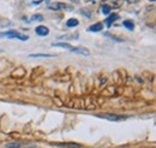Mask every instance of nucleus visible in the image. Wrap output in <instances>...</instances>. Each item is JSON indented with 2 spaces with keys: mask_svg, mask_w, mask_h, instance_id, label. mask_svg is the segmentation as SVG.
Here are the masks:
<instances>
[{
  "mask_svg": "<svg viewBox=\"0 0 156 148\" xmlns=\"http://www.w3.org/2000/svg\"><path fill=\"white\" fill-rule=\"evenodd\" d=\"M0 38H7V39H18L21 41H27L29 38L24 34H21L19 31L16 30H10V31H5V33H0Z\"/></svg>",
  "mask_w": 156,
  "mask_h": 148,
  "instance_id": "obj_1",
  "label": "nucleus"
},
{
  "mask_svg": "<svg viewBox=\"0 0 156 148\" xmlns=\"http://www.w3.org/2000/svg\"><path fill=\"white\" fill-rule=\"evenodd\" d=\"M96 117H98V118H103V119H107V120H112V122H119V120H123V119L129 118L127 116H119V115H114V113L96 115Z\"/></svg>",
  "mask_w": 156,
  "mask_h": 148,
  "instance_id": "obj_2",
  "label": "nucleus"
},
{
  "mask_svg": "<svg viewBox=\"0 0 156 148\" xmlns=\"http://www.w3.org/2000/svg\"><path fill=\"white\" fill-rule=\"evenodd\" d=\"M49 10H54V11H59V10H65V11H72L73 6L67 5L65 3H54V4H49L48 5Z\"/></svg>",
  "mask_w": 156,
  "mask_h": 148,
  "instance_id": "obj_3",
  "label": "nucleus"
},
{
  "mask_svg": "<svg viewBox=\"0 0 156 148\" xmlns=\"http://www.w3.org/2000/svg\"><path fill=\"white\" fill-rule=\"evenodd\" d=\"M50 144L57 147H66V148H81V144L75 142H52Z\"/></svg>",
  "mask_w": 156,
  "mask_h": 148,
  "instance_id": "obj_4",
  "label": "nucleus"
},
{
  "mask_svg": "<svg viewBox=\"0 0 156 148\" xmlns=\"http://www.w3.org/2000/svg\"><path fill=\"white\" fill-rule=\"evenodd\" d=\"M70 52L76 53V54H82V55H89L90 54V51L85 47H72L70 49Z\"/></svg>",
  "mask_w": 156,
  "mask_h": 148,
  "instance_id": "obj_5",
  "label": "nucleus"
},
{
  "mask_svg": "<svg viewBox=\"0 0 156 148\" xmlns=\"http://www.w3.org/2000/svg\"><path fill=\"white\" fill-rule=\"evenodd\" d=\"M35 33H36L39 36H47V35L49 34V29H48L47 27H45V25H39V27H36Z\"/></svg>",
  "mask_w": 156,
  "mask_h": 148,
  "instance_id": "obj_6",
  "label": "nucleus"
},
{
  "mask_svg": "<svg viewBox=\"0 0 156 148\" xmlns=\"http://www.w3.org/2000/svg\"><path fill=\"white\" fill-rule=\"evenodd\" d=\"M118 20H119V16H118V15H114V13H113V15H111L109 17H107V18H106L105 23H106V24H107V27L109 28V27H111V25H112V24H113V23H114L115 21H118Z\"/></svg>",
  "mask_w": 156,
  "mask_h": 148,
  "instance_id": "obj_7",
  "label": "nucleus"
},
{
  "mask_svg": "<svg viewBox=\"0 0 156 148\" xmlns=\"http://www.w3.org/2000/svg\"><path fill=\"white\" fill-rule=\"evenodd\" d=\"M102 29H103V24L102 23H95V24H93L91 27L88 28V31L98 33V31H102Z\"/></svg>",
  "mask_w": 156,
  "mask_h": 148,
  "instance_id": "obj_8",
  "label": "nucleus"
},
{
  "mask_svg": "<svg viewBox=\"0 0 156 148\" xmlns=\"http://www.w3.org/2000/svg\"><path fill=\"white\" fill-rule=\"evenodd\" d=\"M78 24H79V21L77 18H70V20H67V22H66V27H68V28L78 27Z\"/></svg>",
  "mask_w": 156,
  "mask_h": 148,
  "instance_id": "obj_9",
  "label": "nucleus"
},
{
  "mask_svg": "<svg viewBox=\"0 0 156 148\" xmlns=\"http://www.w3.org/2000/svg\"><path fill=\"white\" fill-rule=\"evenodd\" d=\"M52 47H60L64 49H68L70 51L72 48V46L70 44H65V42H57V44H52Z\"/></svg>",
  "mask_w": 156,
  "mask_h": 148,
  "instance_id": "obj_10",
  "label": "nucleus"
},
{
  "mask_svg": "<svg viewBox=\"0 0 156 148\" xmlns=\"http://www.w3.org/2000/svg\"><path fill=\"white\" fill-rule=\"evenodd\" d=\"M123 25H124L127 30H133V29H134V23H133L132 21H130V20L124 21V22H123Z\"/></svg>",
  "mask_w": 156,
  "mask_h": 148,
  "instance_id": "obj_11",
  "label": "nucleus"
},
{
  "mask_svg": "<svg viewBox=\"0 0 156 148\" xmlns=\"http://www.w3.org/2000/svg\"><path fill=\"white\" fill-rule=\"evenodd\" d=\"M54 54H30V58H53Z\"/></svg>",
  "mask_w": 156,
  "mask_h": 148,
  "instance_id": "obj_12",
  "label": "nucleus"
},
{
  "mask_svg": "<svg viewBox=\"0 0 156 148\" xmlns=\"http://www.w3.org/2000/svg\"><path fill=\"white\" fill-rule=\"evenodd\" d=\"M101 10H102V13H103V15H109L111 11H112V9H111L109 5H102Z\"/></svg>",
  "mask_w": 156,
  "mask_h": 148,
  "instance_id": "obj_13",
  "label": "nucleus"
},
{
  "mask_svg": "<svg viewBox=\"0 0 156 148\" xmlns=\"http://www.w3.org/2000/svg\"><path fill=\"white\" fill-rule=\"evenodd\" d=\"M30 21H37V22H41V21H43V16L42 15H32L31 16V18H30Z\"/></svg>",
  "mask_w": 156,
  "mask_h": 148,
  "instance_id": "obj_14",
  "label": "nucleus"
},
{
  "mask_svg": "<svg viewBox=\"0 0 156 148\" xmlns=\"http://www.w3.org/2000/svg\"><path fill=\"white\" fill-rule=\"evenodd\" d=\"M59 39H71V40H76V39H78V33H75V35H64V36H60Z\"/></svg>",
  "mask_w": 156,
  "mask_h": 148,
  "instance_id": "obj_15",
  "label": "nucleus"
},
{
  "mask_svg": "<svg viewBox=\"0 0 156 148\" xmlns=\"http://www.w3.org/2000/svg\"><path fill=\"white\" fill-rule=\"evenodd\" d=\"M111 1H112V7L118 9V7H120L121 4H123L124 0H111ZM112 7H111V9H112Z\"/></svg>",
  "mask_w": 156,
  "mask_h": 148,
  "instance_id": "obj_16",
  "label": "nucleus"
},
{
  "mask_svg": "<svg viewBox=\"0 0 156 148\" xmlns=\"http://www.w3.org/2000/svg\"><path fill=\"white\" fill-rule=\"evenodd\" d=\"M23 144L22 143H18V142H14V143H7L6 144V147L7 148H19V147H22Z\"/></svg>",
  "mask_w": 156,
  "mask_h": 148,
  "instance_id": "obj_17",
  "label": "nucleus"
},
{
  "mask_svg": "<svg viewBox=\"0 0 156 148\" xmlns=\"http://www.w3.org/2000/svg\"><path fill=\"white\" fill-rule=\"evenodd\" d=\"M81 13H83L85 17H88V18H90V17H91V16H90V15H91V11L86 10V9H82V10H81Z\"/></svg>",
  "mask_w": 156,
  "mask_h": 148,
  "instance_id": "obj_18",
  "label": "nucleus"
},
{
  "mask_svg": "<svg viewBox=\"0 0 156 148\" xmlns=\"http://www.w3.org/2000/svg\"><path fill=\"white\" fill-rule=\"evenodd\" d=\"M43 1H47V0H37V1H34V3H32V5H39V4L43 3Z\"/></svg>",
  "mask_w": 156,
  "mask_h": 148,
  "instance_id": "obj_19",
  "label": "nucleus"
},
{
  "mask_svg": "<svg viewBox=\"0 0 156 148\" xmlns=\"http://www.w3.org/2000/svg\"><path fill=\"white\" fill-rule=\"evenodd\" d=\"M71 3H73V4H78L79 3V0H70Z\"/></svg>",
  "mask_w": 156,
  "mask_h": 148,
  "instance_id": "obj_20",
  "label": "nucleus"
},
{
  "mask_svg": "<svg viewBox=\"0 0 156 148\" xmlns=\"http://www.w3.org/2000/svg\"><path fill=\"white\" fill-rule=\"evenodd\" d=\"M127 1H129V3H134L136 0H127Z\"/></svg>",
  "mask_w": 156,
  "mask_h": 148,
  "instance_id": "obj_21",
  "label": "nucleus"
},
{
  "mask_svg": "<svg viewBox=\"0 0 156 148\" xmlns=\"http://www.w3.org/2000/svg\"><path fill=\"white\" fill-rule=\"evenodd\" d=\"M150 1H152V3H154V1H155V0H150Z\"/></svg>",
  "mask_w": 156,
  "mask_h": 148,
  "instance_id": "obj_22",
  "label": "nucleus"
}]
</instances>
